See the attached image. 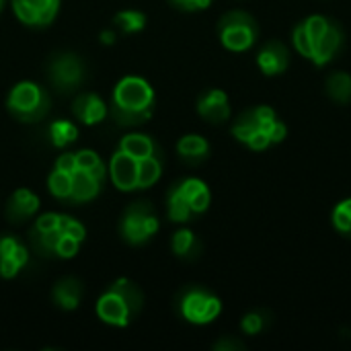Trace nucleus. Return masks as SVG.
Returning <instances> with one entry per match:
<instances>
[{
	"mask_svg": "<svg viewBox=\"0 0 351 351\" xmlns=\"http://www.w3.org/2000/svg\"><path fill=\"white\" fill-rule=\"evenodd\" d=\"M296 51L315 66H327L343 43L341 27L325 14H311L296 25L292 33Z\"/></svg>",
	"mask_w": 351,
	"mask_h": 351,
	"instance_id": "1",
	"label": "nucleus"
},
{
	"mask_svg": "<svg viewBox=\"0 0 351 351\" xmlns=\"http://www.w3.org/2000/svg\"><path fill=\"white\" fill-rule=\"evenodd\" d=\"M156 95L142 76H123L111 95L109 117L121 128H136L146 123L154 113Z\"/></svg>",
	"mask_w": 351,
	"mask_h": 351,
	"instance_id": "2",
	"label": "nucleus"
},
{
	"mask_svg": "<svg viewBox=\"0 0 351 351\" xmlns=\"http://www.w3.org/2000/svg\"><path fill=\"white\" fill-rule=\"evenodd\" d=\"M286 134V123L280 121L278 113L267 105H259L245 111L232 123V136L255 152L267 150L271 144L284 142Z\"/></svg>",
	"mask_w": 351,
	"mask_h": 351,
	"instance_id": "3",
	"label": "nucleus"
},
{
	"mask_svg": "<svg viewBox=\"0 0 351 351\" xmlns=\"http://www.w3.org/2000/svg\"><path fill=\"white\" fill-rule=\"evenodd\" d=\"M142 302L144 296L140 288L134 282L119 278L101 294L97 302V315L111 327H128L130 321L140 313Z\"/></svg>",
	"mask_w": 351,
	"mask_h": 351,
	"instance_id": "4",
	"label": "nucleus"
},
{
	"mask_svg": "<svg viewBox=\"0 0 351 351\" xmlns=\"http://www.w3.org/2000/svg\"><path fill=\"white\" fill-rule=\"evenodd\" d=\"M49 107H51L49 93L41 84L31 80L16 82L6 97L8 113L21 123L41 121L49 113Z\"/></svg>",
	"mask_w": 351,
	"mask_h": 351,
	"instance_id": "5",
	"label": "nucleus"
},
{
	"mask_svg": "<svg viewBox=\"0 0 351 351\" xmlns=\"http://www.w3.org/2000/svg\"><path fill=\"white\" fill-rule=\"evenodd\" d=\"M160 228L158 216L150 202H134L125 208L119 220V234L128 245L148 243Z\"/></svg>",
	"mask_w": 351,
	"mask_h": 351,
	"instance_id": "6",
	"label": "nucleus"
},
{
	"mask_svg": "<svg viewBox=\"0 0 351 351\" xmlns=\"http://www.w3.org/2000/svg\"><path fill=\"white\" fill-rule=\"evenodd\" d=\"M257 21L245 10H230L218 23V37L228 51H247L257 41Z\"/></svg>",
	"mask_w": 351,
	"mask_h": 351,
	"instance_id": "7",
	"label": "nucleus"
},
{
	"mask_svg": "<svg viewBox=\"0 0 351 351\" xmlns=\"http://www.w3.org/2000/svg\"><path fill=\"white\" fill-rule=\"evenodd\" d=\"M47 80L58 93H76L86 80L84 60L74 51H58L47 62Z\"/></svg>",
	"mask_w": 351,
	"mask_h": 351,
	"instance_id": "8",
	"label": "nucleus"
},
{
	"mask_svg": "<svg viewBox=\"0 0 351 351\" xmlns=\"http://www.w3.org/2000/svg\"><path fill=\"white\" fill-rule=\"evenodd\" d=\"M179 313L191 325H210L220 317L222 302L210 290L202 286H191L181 294Z\"/></svg>",
	"mask_w": 351,
	"mask_h": 351,
	"instance_id": "9",
	"label": "nucleus"
},
{
	"mask_svg": "<svg viewBox=\"0 0 351 351\" xmlns=\"http://www.w3.org/2000/svg\"><path fill=\"white\" fill-rule=\"evenodd\" d=\"M62 0H10L14 16L33 29L47 27L56 21Z\"/></svg>",
	"mask_w": 351,
	"mask_h": 351,
	"instance_id": "10",
	"label": "nucleus"
},
{
	"mask_svg": "<svg viewBox=\"0 0 351 351\" xmlns=\"http://www.w3.org/2000/svg\"><path fill=\"white\" fill-rule=\"evenodd\" d=\"M29 263V249L10 234L0 237V278L12 280Z\"/></svg>",
	"mask_w": 351,
	"mask_h": 351,
	"instance_id": "11",
	"label": "nucleus"
},
{
	"mask_svg": "<svg viewBox=\"0 0 351 351\" xmlns=\"http://www.w3.org/2000/svg\"><path fill=\"white\" fill-rule=\"evenodd\" d=\"M107 173H109V177L117 189H121V191L138 189V158L121 152L119 148L111 156Z\"/></svg>",
	"mask_w": 351,
	"mask_h": 351,
	"instance_id": "12",
	"label": "nucleus"
},
{
	"mask_svg": "<svg viewBox=\"0 0 351 351\" xmlns=\"http://www.w3.org/2000/svg\"><path fill=\"white\" fill-rule=\"evenodd\" d=\"M197 113L208 123H224L230 117V101L228 95L220 88H210L197 99Z\"/></svg>",
	"mask_w": 351,
	"mask_h": 351,
	"instance_id": "13",
	"label": "nucleus"
},
{
	"mask_svg": "<svg viewBox=\"0 0 351 351\" xmlns=\"http://www.w3.org/2000/svg\"><path fill=\"white\" fill-rule=\"evenodd\" d=\"M257 66L259 70L265 74V76H280L288 70L290 66V51L288 47L274 39V41H267L259 53H257Z\"/></svg>",
	"mask_w": 351,
	"mask_h": 351,
	"instance_id": "14",
	"label": "nucleus"
},
{
	"mask_svg": "<svg viewBox=\"0 0 351 351\" xmlns=\"http://www.w3.org/2000/svg\"><path fill=\"white\" fill-rule=\"evenodd\" d=\"M72 113L82 125H97L109 115V105L97 93H80L72 103Z\"/></svg>",
	"mask_w": 351,
	"mask_h": 351,
	"instance_id": "15",
	"label": "nucleus"
},
{
	"mask_svg": "<svg viewBox=\"0 0 351 351\" xmlns=\"http://www.w3.org/2000/svg\"><path fill=\"white\" fill-rule=\"evenodd\" d=\"M39 210V197L27 187L16 189L6 204V218L10 224H23L31 220Z\"/></svg>",
	"mask_w": 351,
	"mask_h": 351,
	"instance_id": "16",
	"label": "nucleus"
},
{
	"mask_svg": "<svg viewBox=\"0 0 351 351\" xmlns=\"http://www.w3.org/2000/svg\"><path fill=\"white\" fill-rule=\"evenodd\" d=\"M103 189V181H99L97 177H93L90 173L76 169L72 173V191L68 197V204L76 206V204H86L93 202Z\"/></svg>",
	"mask_w": 351,
	"mask_h": 351,
	"instance_id": "17",
	"label": "nucleus"
},
{
	"mask_svg": "<svg viewBox=\"0 0 351 351\" xmlns=\"http://www.w3.org/2000/svg\"><path fill=\"white\" fill-rule=\"evenodd\" d=\"M51 300L62 311H76L82 300V282L78 278H62L51 288Z\"/></svg>",
	"mask_w": 351,
	"mask_h": 351,
	"instance_id": "18",
	"label": "nucleus"
},
{
	"mask_svg": "<svg viewBox=\"0 0 351 351\" xmlns=\"http://www.w3.org/2000/svg\"><path fill=\"white\" fill-rule=\"evenodd\" d=\"M179 187L191 208V212L195 216H202L204 212H208L210 208V202H212V193H210V187L197 179V177H187L183 181H179Z\"/></svg>",
	"mask_w": 351,
	"mask_h": 351,
	"instance_id": "19",
	"label": "nucleus"
},
{
	"mask_svg": "<svg viewBox=\"0 0 351 351\" xmlns=\"http://www.w3.org/2000/svg\"><path fill=\"white\" fill-rule=\"evenodd\" d=\"M177 152H179V156H181L185 162L195 165V162H202V160L208 158V154H210V144H208V140H206L204 136H199V134H187V136H183V138L177 142Z\"/></svg>",
	"mask_w": 351,
	"mask_h": 351,
	"instance_id": "20",
	"label": "nucleus"
},
{
	"mask_svg": "<svg viewBox=\"0 0 351 351\" xmlns=\"http://www.w3.org/2000/svg\"><path fill=\"white\" fill-rule=\"evenodd\" d=\"M119 150L134 156V158H138V160L160 152L158 144L146 134H128V136H123L121 142H119Z\"/></svg>",
	"mask_w": 351,
	"mask_h": 351,
	"instance_id": "21",
	"label": "nucleus"
},
{
	"mask_svg": "<svg viewBox=\"0 0 351 351\" xmlns=\"http://www.w3.org/2000/svg\"><path fill=\"white\" fill-rule=\"evenodd\" d=\"M167 214H169V220L177 222V224H187L191 218H195V214L191 212L179 183H175L167 193Z\"/></svg>",
	"mask_w": 351,
	"mask_h": 351,
	"instance_id": "22",
	"label": "nucleus"
},
{
	"mask_svg": "<svg viewBox=\"0 0 351 351\" xmlns=\"http://www.w3.org/2000/svg\"><path fill=\"white\" fill-rule=\"evenodd\" d=\"M62 237V228L58 230H37L31 228L29 232V243L33 253H37L39 257H56V245Z\"/></svg>",
	"mask_w": 351,
	"mask_h": 351,
	"instance_id": "23",
	"label": "nucleus"
},
{
	"mask_svg": "<svg viewBox=\"0 0 351 351\" xmlns=\"http://www.w3.org/2000/svg\"><path fill=\"white\" fill-rule=\"evenodd\" d=\"M171 249L173 253L179 257V259H195L202 251V245L197 241V237L193 234V230L189 228H179L175 234H173V241H171Z\"/></svg>",
	"mask_w": 351,
	"mask_h": 351,
	"instance_id": "24",
	"label": "nucleus"
},
{
	"mask_svg": "<svg viewBox=\"0 0 351 351\" xmlns=\"http://www.w3.org/2000/svg\"><path fill=\"white\" fill-rule=\"evenodd\" d=\"M160 175H162V154L160 152L138 160V189L152 187L160 179Z\"/></svg>",
	"mask_w": 351,
	"mask_h": 351,
	"instance_id": "25",
	"label": "nucleus"
},
{
	"mask_svg": "<svg viewBox=\"0 0 351 351\" xmlns=\"http://www.w3.org/2000/svg\"><path fill=\"white\" fill-rule=\"evenodd\" d=\"M325 90L331 97V101L339 105H348L351 101V74L343 70L333 72L325 82Z\"/></svg>",
	"mask_w": 351,
	"mask_h": 351,
	"instance_id": "26",
	"label": "nucleus"
},
{
	"mask_svg": "<svg viewBox=\"0 0 351 351\" xmlns=\"http://www.w3.org/2000/svg\"><path fill=\"white\" fill-rule=\"evenodd\" d=\"M148 23V16L142 12V10H136V8H128V10H121L113 16V27L125 35H132V33H140L144 31Z\"/></svg>",
	"mask_w": 351,
	"mask_h": 351,
	"instance_id": "27",
	"label": "nucleus"
},
{
	"mask_svg": "<svg viewBox=\"0 0 351 351\" xmlns=\"http://www.w3.org/2000/svg\"><path fill=\"white\" fill-rule=\"evenodd\" d=\"M76 138H78V128H76L72 121L56 119V121L49 125V142H51L56 148H66V146H70L72 142H76Z\"/></svg>",
	"mask_w": 351,
	"mask_h": 351,
	"instance_id": "28",
	"label": "nucleus"
},
{
	"mask_svg": "<svg viewBox=\"0 0 351 351\" xmlns=\"http://www.w3.org/2000/svg\"><path fill=\"white\" fill-rule=\"evenodd\" d=\"M76 154V167L90 173L93 177H97L99 181L105 183V177L109 175L107 173V167L103 165V160L99 158V154L95 150H78L74 152Z\"/></svg>",
	"mask_w": 351,
	"mask_h": 351,
	"instance_id": "29",
	"label": "nucleus"
},
{
	"mask_svg": "<svg viewBox=\"0 0 351 351\" xmlns=\"http://www.w3.org/2000/svg\"><path fill=\"white\" fill-rule=\"evenodd\" d=\"M47 187H49V193L56 199L68 202L70 191H72V173H66V171L53 167V171H51V175L47 179Z\"/></svg>",
	"mask_w": 351,
	"mask_h": 351,
	"instance_id": "30",
	"label": "nucleus"
},
{
	"mask_svg": "<svg viewBox=\"0 0 351 351\" xmlns=\"http://www.w3.org/2000/svg\"><path fill=\"white\" fill-rule=\"evenodd\" d=\"M331 222H333V228H335L339 234L351 239V197L341 199V202L333 208Z\"/></svg>",
	"mask_w": 351,
	"mask_h": 351,
	"instance_id": "31",
	"label": "nucleus"
},
{
	"mask_svg": "<svg viewBox=\"0 0 351 351\" xmlns=\"http://www.w3.org/2000/svg\"><path fill=\"white\" fill-rule=\"evenodd\" d=\"M267 325V315L261 313V311H253V313H247L241 321V329L243 333L247 335H259Z\"/></svg>",
	"mask_w": 351,
	"mask_h": 351,
	"instance_id": "32",
	"label": "nucleus"
},
{
	"mask_svg": "<svg viewBox=\"0 0 351 351\" xmlns=\"http://www.w3.org/2000/svg\"><path fill=\"white\" fill-rule=\"evenodd\" d=\"M80 245H82V241H78L76 237H70V234L62 232V237H60V241L56 245V257H60V259H72L78 253Z\"/></svg>",
	"mask_w": 351,
	"mask_h": 351,
	"instance_id": "33",
	"label": "nucleus"
},
{
	"mask_svg": "<svg viewBox=\"0 0 351 351\" xmlns=\"http://www.w3.org/2000/svg\"><path fill=\"white\" fill-rule=\"evenodd\" d=\"M60 228H62V232H66V234H70V237H76L78 241H84V237H86V228H84L78 220H74L72 216H66V214H62V224H60Z\"/></svg>",
	"mask_w": 351,
	"mask_h": 351,
	"instance_id": "34",
	"label": "nucleus"
},
{
	"mask_svg": "<svg viewBox=\"0 0 351 351\" xmlns=\"http://www.w3.org/2000/svg\"><path fill=\"white\" fill-rule=\"evenodd\" d=\"M175 8L179 10H187V12H195V10H204L212 4V0H169Z\"/></svg>",
	"mask_w": 351,
	"mask_h": 351,
	"instance_id": "35",
	"label": "nucleus"
},
{
	"mask_svg": "<svg viewBox=\"0 0 351 351\" xmlns=\"http://www.w3.org/2000/svg\"><path fill=\"white\" fill-rule=\"evenodd\" d=\"M56 169H62L66 173H74L78 167H76V154L74 152H66V154H60V158L56 160Z\"/></svg>",
	"mask_w": 351,
	"mask_h": 351,
	"instance_id": "36",
	"label": "nucleus"
},
{
	"mask_svg": "<svg viewBox=\"0 0 351 351\" xmlns=\"http://www.w3.org/2000/svg\"><path fill=\"white\" fill-rule=\"evenodd\" d=\"M245 346L239 341V339H230V337H224L220 339L218 343H214V350L216 351H239L243 350Z\"/></svg>",
	"mask_w": 351,
	"mask_h": 351,
	"instance_id": "37",
	"label": "nucleus"
},
{
	"mask_svg": "<svg viewBox=\"0 0 351 351\" xmlns=\"http://www.w3.org/2000/svg\"><path fill=\"white\" fill-rule=\"evenodd\" d=\"M99 39H101L103 45H115V41H117L115 27H113V29H103V31L99 33Z\"/></svg>",
	"mask_w": 351,
	"mask_h": 351,
	"instance_id": "38",
	"label": "nucleus"
},
{
	"mask_svg": "<svg viewBox=\"0 0 351 351\" xmlns=\"http://www.w3.org/2000/svg\"><path fill=\"white\" fill-rule=\"evenodd\" d=\"M2 6H4V0H0V10H2Z\"/></svg>",
	"mask_w": 351,
	"mask_h": 351,
	"instance_id": "39",
	"label": "nucleus"
}]
</instances>
